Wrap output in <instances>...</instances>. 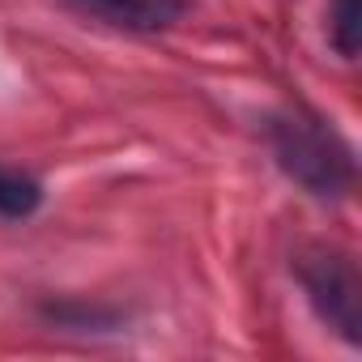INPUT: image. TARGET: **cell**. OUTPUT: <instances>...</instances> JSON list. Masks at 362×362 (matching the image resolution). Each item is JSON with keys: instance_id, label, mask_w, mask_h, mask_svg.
<instances>
[{"instance_id": "1", "label": "cell", "mask_w": 362, "mask_h": 362, "mask_svg": "<svg viewBox=\"0 0 362 362\" xmlns=\"http://www.w3.org/2000/svg\"><path fill=\"white\" fill-rule=\"evenodd\" d=\"M269 145L277 166L311 197H345L354 188V149L328 119L311 111H286L269 124Z\"/></svg>"}, {"instance_id": "2", "label": "cell", "mask_w": 362, "mask_h": 362, "mask_svg": "<svg viewBox=\"0 0 362 362\" xmlns=\"http://www.w3.org/2000/svg\"><path fill=\"white\" fill-rule=\"evenodd\" d=\"M294 269H298L311 311L341 341L362 345V277H358L354 256L341 247H307Z\"/></svg>"}, {"instance_id": "3", "label": "cell", "mask_w": 362, "mask_h": 362, "mask_svg": "<svg viewBox=\"0 0 362 362\" xmlns=\"http://www.w3.org/2000/svg\"><path fill=\"white\" fill-rule=\"evenodd\" d=\"M69 5L103 26L115 30H136V35H153L166 30L184 18V0H69Z\"/></svg>"}, {"instance_id": "4", "label": "cell", "mask_w": 362, "mask_h": 362, "mask_svg": "<svg viewBox=\"0 0 362 362\" xmlns=\"http://www.w3.org/2000/svg\"><path fill=\"white\" fill-rule=\"evenodd\" d=\"M39 201H43V184L35 175L13 170V166H0V218H9V222L30 218L39 209Z\"/></svg>"}, {"instance_id": "5", "label": "cell", "mask_w": 362, "mask_h": 362, "mask_svg": "<svg viewBox=\"0 0 362 362\" xmlns=\"http://www.w3.org/2000/svg\"><path fill=\"white\" fill-rule=\"evenodd\" d=\"M328 39L337 56L354 60L362 47V0H328Z\"/></svg>"}]
</instances>
